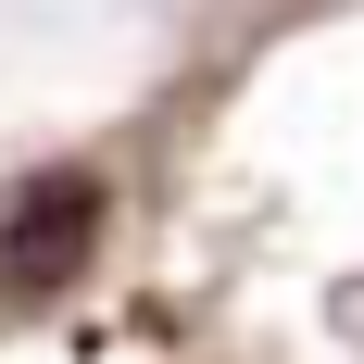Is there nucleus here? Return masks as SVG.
Returning <instances> with one entry per match:
<instances>
[{
    "label": "nucleus",
    "instance_id": "1",
    "mask_svg": "<svg viewBox=\"0 0 364 364\" xmlns=\"http://www.w3.org/2000/svg\"><path fill=\"white\" fill-rule=\"evenodd\" d=\"M101 239V176L88 164H38L13 201H0V277L13 289H63Z\"/></svg>",
    "mask_w": 364,
    "mask_h": 364
}]
</instances>
